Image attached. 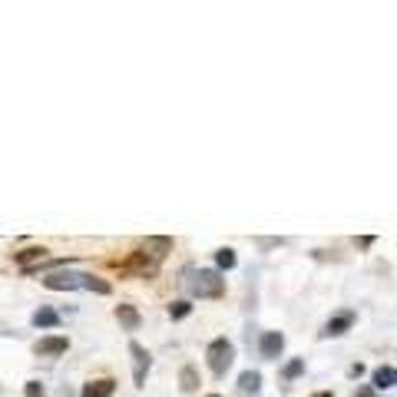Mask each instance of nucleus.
<instances>
[{
	"mask_svg": "<svg viewBox=\"0 0 397 397\" xmlns=\"http://www.w3.org/2000/svg\"><path fill=\"white\" fill-rule=\"evenodd\" d=\"M183 285L192 298H222L225 295V278L215 268H185Z\"/></svg>",
	"mask_w": 397,
	"mask_h": 397,
	"instance_id": "nucleus-1",
	"label": "nucleus"
},
{
	"mask_svg": "<svg viewBox=\"0 0 397 397\" xmlns=\"http://www.w3.org/2000/svg\"><path fill=\"white\" fill-rule=\"evenodd\" d=\"M205 361H209V371H212L215 378H222L235 361V344L229 338H215L212 344L205 348Z\"/></svg>",
	"mask_w": 397,
	"mask_h": 397,
	"instance_id": "nucleus-2",
	"label": "nucleus"
},
{
	"mask_svg": "<svg viewBox=\"0 0 397 397\" xmlns=\"http://www.w3.org/2000/svg\"><path fill=\"white\" fill-rule=\"evenodd\" d=\"M89 281V271H50L43 278V288L50 291H77V288H87Z\"/></svg>",
	"mask_w": 397,
	"mask_h": 397,
	"instance_id": "nucleus-3",
	"label": "nucleus"
},
{
	"mask_svg": "<svg viewBox=\"0 0 397 397\" xmlns=\"http://www.w3.org/2000/svg\"><path fill=\"white\" fill-rule=\"evenodd\" d=\"M156 271H159V262L153 255H146L143 249L133 252L126 262L119 265V275H133V278H156Z\"/></svg>",
	"mask_w": 397,
	"mask_h": 397,
	"instance_id": "nucleus-4",
	"label": "nucleus"
},
{
	"mask_svg": "<svg viewBox=\"0 0 397 397\" xmlns=\"http://www.w3.org/2000/svg\"><path fill=\"white\" fill-rule=\"evenodd\" d=\"M129 354H133V381H136V388H143L146 374H149V368H153V354H149L139 341H129Z\"/></svg>",
	"mask_w": 397,
	"mask_h": 397,
	"instance_id": "nucleus-5",
	"label": "nucleus"
},
{
	"mask_svg": "<svg viewBox=\"0 0 397 397\" xmlns=\"http://www.w3.org/2000/svg\"><path fill=\"white\" fill-rule=\"evenodd\" d=\"M70 351V338L67 335H50V338H40L33 344V354L37 358H57V354H67Z\"/></svg>",
	"mask_w": 397,
	"mask_h": 397,
	"instance_id": "nucleus-6",
	"label": "nucleus"
},
{
	"mask_svg": "<svg viewBox=\"0 0 397 397\" xmlns=\"http://www.w3.org/2000/svg\"><path fill=\"white\" fill-rule=\"evenodd\" d=\"M351 328H354V311H338V315L328 318V325L321 328V338H341V335Z\"/></svg>",
	"mask_w": 397,
	"mask_h": 397,
	"instance_id": "nucleus-7",
	"label": "nucleus"
},
{
	"mask_svg": "<svg viewBox=\"0 0 397 397\" xmlns=\"http://www.w3.org/2000/svg\"><path fill=\"white\" fill-rule=\"evenodd\" d=\"M259 351H262L265 361H278V354L285 351V335L281 331H265L262 341H259Z\"/></svg>",
	"mask_w": 397,
	"mask_h": 397,
	"instance_id": "nucleus-8",
	"label": "nucleus"
},
{
	"mask_svg": "<svg viewBox=\"0 0 397 397\" xmlns=\"http://www.w3.org/2000/svg\"><path fill=\"white\" fill-rule=\"evenodd\" d=\"M13 259H17V265H20L23 271H30V268H37L40 262H47V249H43V245H33V249L13 252Z\"/></svg>",
	"mask_w": 397,
	"mask_h": 397,
	"instance_id": "nucleus-9",
	"label": "nucleus"
},
{
	"mask_svg": "<svg viewBox=\"0 0 397 397\" xmlns=\"http://www.w3.org/2000/svg\"><path fill=\"white\" fill-rule=\"evenodd\" d=\"M143 252L153 255L156 262H163L165 255L173 252V239H165V235H156V239H146L143 242Z\"/></svg>",
	"mask_w": 397,
	"mask_h": 397,
	"instance_id": "nucleus-10",
	"label": "nucleus"
},
{
	"mask_svg": "<svg viewBox=\"0 0 397 397\" xmlns=\"http://www.w3.org/2000/svg\"><path fill=\"white\" fill-rule=\"evenodd\" d=\"M113 391H116V381L113 378H99V381L83 384V397H113Z\"/></svg>",
	"mask_w": 397,
	"mask_h": 397,
	"instance_id": "nucleus-11",
	"label": "nucleus"
},
{
	"mask_svg": "<svg viewBox=\"0 0 397 397\" xmlns=\"http://www.w3.org/2000/svg\"><path fill=\"white\" fill-rule=\"evenodd\" d=\"M30 325H33V328H60V315L53 308H47V305H43V308L33 311Z\"/></svg>",
	"mask_w": 397,
	"mask_h": 397,
	"instance_id": "nucleus-12",
	"label": "nucleus"
},
{
	"mask_svg": "<svg viewBox=\"0 0 397 397\" xmlns=\"http://www.w3.org/2000/svg\"><path fill=\"white\" fill-rule=\"evenodd\" d=\"M371 381H374V388L378 391H391L397 384V371L391 368V364H381V368L371 374Z\"/></svg>",
	"mask_w": 397,
	"mask_h": 397,
	"instance_id": "nucleus-13",
	"label": "nucleus"
},
{
	"mask_svg": "<svg viewBox=\"0 0 397 397\" xmlns=\"http://www.w3.org/2000/svg\"><path fill=\"white\" fill-rule=\"evenodd\" d=\"M116 321L126 331H139V325H143V318H139V311H136L133 305H119V308H116Z\"/></svg>",
	"mask_w": 397,
	"mask_h": 397,
	"instance_id": "nucleus-14",
	"label": "nucleus"
},
{
	"mask_svg": "<svg viewBox=\"0 0 397 397\" xmlns=\"http://www.w3.org/2000/svg\"><path fill=\"white\" fill-rule=\"evenodd\" d=\"M199 384H202V381H199V371H195L192 364H185V368L179 371V388H183L185 394H192V391H199Z\"/></svg>",
	"mask_w": 397,
	"mask_h": 397,
	"instance_id": "nucleus-15",
	"label": "nucleus"
},
{
	"mask_svg": "<svg viewBox=\"0 0 397 397\" xmlns=\"http://www.w3.org/2000/svg\"><path fill=\"white\" fill-rule=\"evenodd\" d=\"M259 388H262V374H259V371H242V378H239V391H242V394H255Z\"/></svg>",
	"mask_w": 397,
	"mask_h": 397,
	"instance_id": "nucleus-16",
	"label": "nucleus"
},
{
	"mask_svg": "<svg viewBox=\"0 0 397 397\" xmlns=\"http://www.w3.org/2000/svg\"><path fill=\"white\" fill-rule=\"evenodd\" d=\"M215 265H219L215 271H232L235 265H239V259H235L232 249H219V252H215Z\"/></svg>",
	"mask_w": 397,
	"mask_h": 397,
	"instance_id": "nucleus-17",
	"label": "nucleus"
},
{
	"mask_svg": "<svg viewBox=\"0 0 397 397\" xmlns=\"http://www.w3.org/2000/svg\"><path fill=\"white\" fill-rule=\"evenodd\" d=\"M189 315H192V301L179 298V301H173V305H169V318H173V321H183V318H189Z\"/></svg>",
	"mask_w": 397,
	"mask_h": 397,
	"instance_id": "nucleus-18",
	"label": "nucleus"
},
{
	"mask_svg": "<svg viewBox=\"0 0 397 397\" xmlns=\"http://www.w3.org/2000/svg\"><path fill=\"white\" fill-rule=\"evenodd\" d=\"M301 374H305V358H295L281 368V378L285 381H295V378H301Z\"/></svg>",
	"mask_w": 397,
	"mask_h": 397,
	"instance_id": "nucleus-19",
	"label": "nucleus"
},
{
	"mask_svg": "<svg viewBox=\"0 0 397 397\" xmlns=\"http://www.w3.org/2000/svg\"><path fill=\"white\" fill-rule=\"evenodd\" d=\"M23 394H27V397H43V384H40V381H27Z\"/></svg>",
	"mask_w": 397,
	"mask_h": 397,
	"instance_id": "nucleus-20",
	"label": "nucleus"
},
{
	"mask_svg": "<svg viewBox=\"0 0 397 397\" xmlns=\"http://www.w3.org/2000/svg\"><path fill=\"white\" fill-rule=\"evenodd\" d=\"M348 374H351V378H361V374H364V364H351Z\"/></svg>",
	"mask_w": 397,
	"mask_h": 397,
	"instance_id": "nucleus-21",
	"label": "nucleus"
},
{
	"mask_svg": "<svg viewBox=\"0 0 397 397\" xmlns=\"http://www.w3.org/2000/svg\"><path fill=\"white\" fill-rule=\"evenodd\" d=\"M354 394H358V397H378V394H374V391H371V388H358V391H354Z\"/></svg>",
	"mask_w": 397,
	"mask_h": 397,
	"instance_id": "nucleus-22",
	"label": "nucleus"
},
{
	"mask_svg": "<svg viewBox=\"0 0 397 397\" xmlns=\"http://www.w3.org/2000/svg\"><path fill=\"white\" fill-rule=\"evenodd\" d=\"M311 397H335L331 391H318V394H311Z\"/></svg>",
	"mask_w": 397,
	"mask_h": 397,
	"instance_id": "nucleus-23",
	"label": "nucleus"
},
{
	"mask_svg": "<svg viewBox=\"0 0 397 397\" xmlns=\"http://www.w3.org/2000/svg\"><path fill=\"white\" fill-rule=\"evenodd\" d=\"M209 397H222V394H209Z\"/></svg>",
	"mask_w": 397,
	"mask_h": 397,
	"instance_id": "nucleus-24",
	"label": "nucleus"
}]
</instances>
